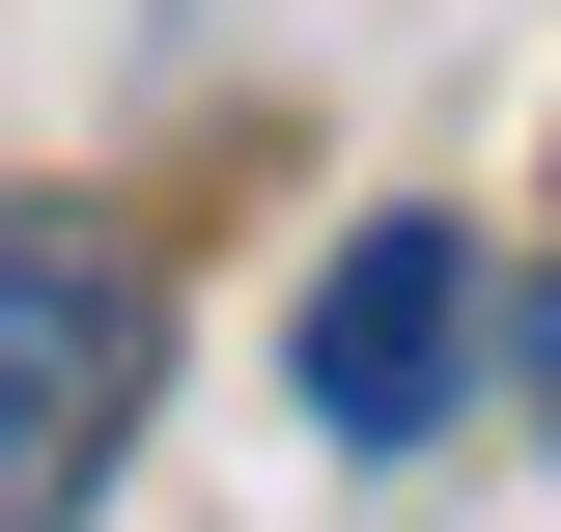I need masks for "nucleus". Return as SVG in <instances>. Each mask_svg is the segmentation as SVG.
<instances>
[{
    "instance_id": "7ed1b4c3",
    "label": "nucleus",
    "mask_w": 561,
    "mask_h": 532,
    "mask_svg": "<svg viewBox=\"0 0 561 532\" xmlns=\"http://www.w3.org/2000/svg\"><path fill=\"white\" fill-rule=\"evenodd\" d=\"M505 336H534V393H561V280H534V309H505Z\"/></svg>"
},
{
    "instance_id": "f03ea898",
    "label": "nucleus",
    "mask_w": 561,
    "mask_h": 532,
    "mask_svg": "<svg viewBox=\"0 0 561 532\" xmlns=\"http://www.w3.org/2000/svg\"><path fill=\"white\" fill-rule=\"evenodd\" d=\"M478 365H505L478 224H337V280H309V420H337V449H421Z\"/></svg>"
},
{
    "instance_id": "f257e3e1",
    "label": "nucleus",
    "mask_w": 561,
    "mask_h": 532,
    "mask_svg": "<svg viewBox=\"0 0 561 532\" xmlns=\"http://www.w3.org/2000/svg\"><path fill=\"white\" fill-rule=\"evenodd\" d=\"M169 393V253L113 197H0V532H84Z\"/></svg>"
}]
</instances>
